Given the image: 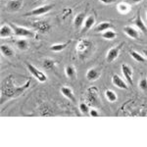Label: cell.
<instances>
[{"instance_id":"1","label":"cell","mask_w":147,"mask_h":147,"mask_svg":"<svg viewBox=\"0 0 147 147\" xmlns=\"http://www.w3.org/2000/svg\"><path fill=\"white\" fill-rule=\"evenodd\" d=\"M26 66H27L28 72L32 74L39 82H45L47 80V76L43 72H41L40 70H38L36 67H34V65H32V64H30V63H26Z\"/></svg>"},{"instance_id":"2","label":"cell","mask_w":147,"mask_h":147,"mask_svg":"<svg viewBox=\"0 0 147 147\" xmlns=\"http://www.w3.org/2000/svg\"><path fill=\"white\" fill-rule=\"evenodd\" d=\"M12 28H13V30H14V34L16 36H20V37H34V32H32L28 28H23V27H18L16 25H11Z\"/></svg>"},{"instance_id":"3","label":"cell","mask_w":147,"mask_h":147,"mask_svg":"<svg viewBox=\"0 0 147 147\" xmlns=\"http://www.w3.org/2000/svg\"><path fill=\"white\" fill-rule=\"evenodd\" d=\"M52 9H53V4H46V5L34 8V10H32L30 12L26 14V16H41L48 13V12H50Z\"/></svg>"},{"instance_id":"4","label":"cell","mask_w":147,"mask_h":147,"mask_svg":"<svg viewBox=\"0 0 147 147\" xmlns=\"http://www.w3.org/2000/svg\"><path fill=\"white\" fill-rule=\"evenodd\" d=\"M122 46H123V43H121V44H119V45L112 47V48L108 51L107 55H106V61H107L108 63H112L113 61H115L116 59L118 58Z\"/></svg>"},{"instance_id":"5","label":"cell","mask_w":147,"mask_h":147,"mask_svg":"<svg viewBox=\"0 0 147 147\" xmlns=\"http://www.w3.org/2000/svg\"><path fill=\"white\" fill-rule=\"evenodd\" d=\"M121 70H122V74L124 76V78L125 79V82L129 84L132 85L134 84V80H132V70L127 64H123L121 66Z\"/></svg>"},{"instance_id":"6","label":"cell","mask_w":147,"mask_h":147,"mask_svg":"<svg viewBox=\"0 0 147 147\" xmlns=\"http://www.w3.org/2000/svg\"><path fill=\"white\" fill-rule=\"evenodd\" d=\"M24 0H9L6 4V9L9 12H18L22 8Z\"/></svg>"},{"instance_id":"7","label":"cell","mask_w":147,"mask_h":147,"mask_svg":"<svg viewBox=\"0 0 147 147\" xmlns=\"http://www.w3.org/2000/svg\"><path fill=\"white\" fill-rule=\"evenodd\" d=\"M112 84L115 85V86H117L118 88H120V89H125V90H127V89H129L127 84L122 79V78L120 77V76H118V75H113Z\"/></svg>"},{"instance_id":"8","label":"cell","mask_w":147,"mask_h":147,"mask_svg":"<svg viewBox=\"0 0 147 147\" xmlns=\"http://www.w3.org/2000/svg\"><path fill=\"white\" fill-rule=\"evenodd\" d=\"M100 75H101V73H100V71H99L98 69L91 68V69H89V70L87 71L86 76H85V77H86V80H88V82H94V80L99 79Z\"/></svg>"},{"instance_id":"9","label":"cell","mask_w":147,"mask_h":147,"mask_svg":"<svg viewBox=\"0 0 147 147\" xmlns=\"http://www.w3.org/2000/svg\"><path fill=\"white\" fill-rule=\"evenodd\" d=\"M14 34V30L12 26L9 25H3L0 28V36L1 38H8V37H11Z\"/></svg>"},{"instance_id":"10","label":"cell","mask_w":147,"mask_h":147,"mask_svg":"<svg viewBox=\"0 0 147 147\" xmlns=\"http://www.w3.org/2000/svg\"><path fill=\"white\" fill-rule=\"evenodd\" d=\"M86 97H87V100L90 102L91 104H96L97 102V94H98V90H97L96 87H89L87 89L86 92Z\"/></svg>"},{"instance_id":"11","label":"cell","mask_w":147,"mask_h":147,"mask_svg":"<svg viewBox=\"0 0 147 147\" xmlns=\"http://www.w3.org/2000/svg\"><path fill=\"white\" fill-rule=\"evenodd\" d=\"M124 32L129 37L134 38V39H137L139 36L138 30H136V28L134 27H131V26H125V27H124Z\"/></svg>"},{"instance_id":"12","label":"cell","mask_w":147,"mask_h":147,"mask_svg":"<svg viewBox=\"0 0 147 147\" xmlns=\"http://www.w3.org/2000/svg\"><path fill=\"white\" fill-rule=\"evenodd\" d=\"M94 24H95V17L94 16H88L86 19H85L84 23V27H82V32H86L88 30L93 27Z\"/></svg>"},{"instance_id":"13","label":"cell","mask_w":147,"mask_h":147,"mask_svg":"<svg viewBox=\"0 0 147 147\" xmlns=\"http://www.w3.org/2000/svg\"><path fill=\"white\" fill-rule=\"evenodd\" d=\"M84 13L80 12V13L78 14L77 16L74 19V26H75V28L79 30L80 28H82L84 26Z\"/></svg>"},{"instance_id":"14","label":"cell","mask_w":147,"mask_h":147,"mask_svg":"<svg viewBox=\"0 0 147 147\" xmlns=\"http://www.w3.org/2000/svg\"><path fill=\"white\" fill-rule=\"evenodd\" d=\"M134 24H136V26L137 28H138L139 30H141L143 34H146V32H147V28H146V26H145V24H144V22L142 21L140 13L137 14L136 20H134Z\"/></svg>"},{"instance_id":"15","label":"cell","mask_w":147,"mask_h":147,"mask_svg":"<svg viewBox=\"0 0 147 147\" xmlns=\"http://www.w3.org/2000/svg\"><path fill=\"white\" fill-rule=\"evenodd\" d=\"M113 28V25L109 22H102L100 24L96 26L95 28H94V32H103L105 30H109V28Z\"/></svg>"},{"instance_id":"16","label":"cell","mask_w":147,"mask_h":147,"mask_svg":"<svg viewBox=\"0 0 147 147\" xmlns=\"http://www.w3.org/2000/svg\"><path fill=\"white\" fill-rule=\"evenodd\" d=\"M0 51H1V54L5 57H12L15 54V51L11 48L9 45H6V44H2L0 46Z\"/></svg>"},{"instance_id":"17","label":"cell","mask_w":147,"mask_h":147,"mask_svg":"<svg viewBox=\"0 0 147 147\" xmlns=\"http://www.w3.org/2000/svg\"><path fill=\"white\" fill-rule=\"evenodd\" d=\"M91 45V42L87 39H82L78 43L77 45V50L79 52H84L87 48H89Z\"/></svg>"},{"instance_id":"18","label":"cell","mask_w":147,"mask_h":147,"mask_svg":"<svg viewBox=\"0 0 147 147\" xmlns=\"http://www.w3.org/2000/svg\"><path fill=\"white\" fill-rule=\"evenodd\" d=\"M61 93L63 94L64 96L66 97L67 99L71 101H74L75 100V97H74V93H73V90L70 88V87H67V86H63L61 87Z\"/></svg>"},{"instance_id":"19","label":"cell","mask_w":147,"mask_h":147,"mask_svg":"<svg viewBox=\"0 0 147 147\" xmlns=\"http://www.w3.org/2000/svg\"><path fill=\"white\" fill-rule=\"evenodd\" d=\"M116 36H117V34L115 32V30H111V28H109V30L102 32V37H103L104 39L112 40L114 38H116Z\"/></svg>"},{"instance_id":"20","label":"cell","mask_w":147,"mask_h":147,"mask_svg":"<svg viewBox=\"0 0 147 147\" xmlns=\"http://www.w3.org/2000/svg\"><path fill=\"white\" fill-rule=\"evenodd\" d=\"M15 45L19 50L25 51L28 48V42L26 39H18L17 41H16Z\"/></svg>"},{"instance_id":"21","label":"cell","mask_w":147,"mask_h":147,"mask_svg":"<svg viewBox=\"0 0 147 147\" xmlns=\"http://www.w3.org/2000/svg\"><path fill=\"white\" fill-rule=\"evenodd\" d=\"M105 97L109 102H115V101H117V99H118L117 94H116L112 89H107V90L105 91Z\"/></svg>"},{"instance_id":"22","label":"cell","mask_w":147,"mask_h":147,"mask_svg":"<svg viewBox=\"0 0 147 147\" xmlns=\"http://www.w3.org/2000/svg\"><path fill=\"white\" fill-rule=\"evenodd\" d=\"M70 42H66V43H58V44H54L50 47V51H53V52H60V51H63L64 49L66 48Z\"/></svg>"},{"instance_id":"23","label":"cell","mask_w":147,"mask_h":147,"mask_svg":"<svg viewBox=\"0 0 147 147\" xmlns=\"http://www.w3.org/2000/svg\"><path fill=\"white\" fill-rule=\"evenodd\" d=\"M129 55L131 56L132 58L136 61V62H139V63H144V62H145V58H144L142 55H140L138 52H136L134 50H131V51H129Z\"/></svg>"},{"instance_id":"24","label":"cell","mask_w":147,"mask_h":147,"mask_svg":"<svg viewBox=\"0 0 147 147\" xmlns=\"http://www.w3.org/2000/svg\"><path fill=\"white\" fill-rule=\"evenodd\" d=\"M65 74L69 79H75L76 78V69L73 66H67L65 68Z\"/></svg>"},{"instance_id":"25","label":"cell","mask_w":147,"mask_h":147,"mask_svg":"<svg viewBox=\"0 0 147 147\" xmlns=\"http://www.w3.org/2000/svg\"><path fill=\"white\" fill-rule=\"evenodd\" d=\"M55 61L52 60V59L47 58L43 61V68L46 69V70H52L54 67H55Z\"/></svg>"},{"instance_id":"26","label":"cell","mask_w":147,"mask_h":147,"mask_svg":"<svg viewBox=\"0 0 147 147\" xmlns=\"http://www.w3.org/2000/svg\"><path fill=\"white\" fill-rule=\"evenodd\" d=\"M117 8H118V11L122 14H127V12L129 11V6L125 3H120Z\"/></svg>"},{"instance_id":"27","label":"cell","mask_w":147,"mask_h":147,"mask_svg":"<svg viewBox=\"0 0 147 147\" xmlns=\"http://www.w3.org/2000/svg\"><path fill=\"white\" fill-rule=\"evenodd\" d=\"M37 28H38L41 32H47V30H49V28H50V26H49L47 23L43 22L42 24H39V25L37 26Z\"/></svg>"},{"instance_id":"28","label":"cell","mask_w":147,"mask_h":147,"mask_svg":"<svg viewBox=\"0 0 147 147\" xmlns=\"http://www.w3.org/2000/svg\"><path fill=\"white\" fill-rule=\"evenodd\" d=\"M80 110L82 114H87V113H89V110H90V109L88 108V106H87L86 103H80Z\"/></svg>"},{"instance_id":"29","label":"cell","mask_w":147,"mask_h":147,"mask_svg":"<svg viewBox=\"0 0 147 147\" xmlns=\"http://www.w3.org/2000/svg\"><path fill=\"white\" fill-rule=\"evenodd\" d=\"M138 86H139V88L142 89L143 91L147 90V80L146 79H142L140 82H139Z\"/></svg>"},{"instance_id":"30","label":"cell","mask_w":147,"mask_h":147,"mask_svg":"<svg viewBox=\"0 0 147 147\" xmlns=\"http://www.w3.org/2000/svg\"><path fill=\"white\" fill-rule=\"evenodd\" d=\"M88 114H89V116H90V117H92V118L99 117V115H100V114L97 112L95 109H90V110H89V113Z\"/></svg>"},{"instance_id":"31","label":"cell","mask_w":147,"mask_h":147,"mask_svg":"<svg viewBox=\"0 0 147 147\" xmlns=\"http://www.w3.org/2000/svg\"><path fill=\"white\" fill-rule=\"evenodd\" d=\"M100 2H102V3L104 4H112L114 3V2H116L117 0H99Z\"/></svg>"},{"instance_id":"32","label":"cell","mask_w":147,"mask_h":147,"mask_svg":"<svg viewBox=\"0 0 147 147\" xmlns=\"http://www.w3.org/2000/svg\"><path fill=\"white\" fill-rule=\"evenodd\" d=\"M129 1L134 4H137V3H139V2H141L142 0H129Z\"/></svg>"},{"instance_id":"33","label":"cell","mask_w":147,"mask_h":147,"mask_svg":"<svg viewBox=\"0 0 147 147\" xmlns=\"http://www.w3.org/2000/svg\"><path fill=\"white\" fill-rule=\"evenodd\" d=\"M142 53H143V55L145 56V58L147 59V49H143V50H142Z\"/></svg>"},{"instance_id":"34","label":"cell","mask_w":147,"mask_h":147,"mask_svg":"<svg viewBox=\"0 0 147 147\" xmlns=\"http://www.w3.org/2000/svg\"><path fill=\"white\" fill-rule=\"evenodd\" d=\"M38 1H44V0H38Z\"/></svg>"},{"instance_id":"35","label":"cell","mask_w":147,"mask_h":147,"mask_svg":"<svg viewBox=\"0 0 147 147\" xmlns=\"http://www.w3.org/2000/svg\"><path fill=\"white\" fill-rule=\"evenodd\" d=\"M146 16H147V11H146Z\"/></svg>"}]
</instances>
